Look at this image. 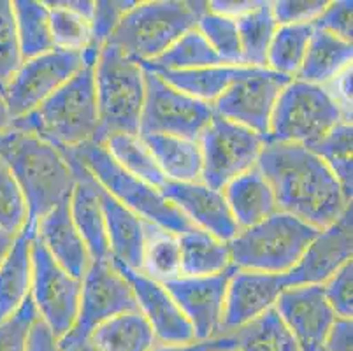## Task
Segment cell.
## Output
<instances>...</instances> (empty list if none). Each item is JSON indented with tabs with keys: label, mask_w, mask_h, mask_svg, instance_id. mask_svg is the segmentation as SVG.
<instances>
[{
	"label": "cell",
	"mask_w": 353,
	"mask_h": 351,
	"mask_svg": "<svg viewBox=\"0 0 353 351\" xmlns=\"http://www.w3.org/2000/svg\"><path fill=\"white\" fill-rule=\"evenodd\" d=\"M12 241H14V237L9 236V234H6V232L0 230V262L4 260L6 253H8L9 248L12 246Z\"/></svg>",
	"instance_id": "cell-53"
},
{
	"label": "cell",
	"mask_w": 353,
	"mask_h": 351,
	"mask_svg": "<svg viewBox=\"0 0 353 351\" xmlns=\"http://www.w3.org/2000/svg\"><path fill=\"white\" fill-rule=\"evenodd\" d=\"M150 351H234V341L229 334H220V336L211 337V339H195L192 343H157Z\"/></svg>",
	"instance_id": "cell-48"
},
{
	"label": "cell",
	"mask_w": 353,
	"mask_h": 351,
	"mask_svg": "<svg viewBox=\"0 0 353 351\" xmlns=\"http://www.w3.org/2000/svg\"><path fill=\"white\" fill-rule=\"evenodd\" d=\"M62 151L78 160L111 197L136 212L146 223L157 225L174 236H181L194 227L178 208L163 197L160 190L121 169L102 144L86 143Z\"/></svg>",
	"instance_id": "cell-6"
},
{
	"label": "cell",
	"mask_w": 353,
	"mask_h": 351,
	"mask_svg": "<svg viewBox=\"0 0 353 351\" xmlns=\"http://www.w3.org/2000/svg\"><path fill=\"white\" fill-rule=\"evenodd\" d=\"M353 323L352 318H336L322 344L323 351H352Z\"/></svg>",
	"instance_id": "cell-49"
},
{
	"label": "cell",
	"mask_w": 353,
	"mask_h": 351,
	"mask_svg": "<svg viewBox=\"0 0 353 351\" xmlns=\"http://www.w3.org/2000/svg\"><path fill=\"white\" fill-rule=\"evenodd\" d=\"M144 232H146V241H144L141 272L159 283L179 278L181 276V251H179L178 236L146 221H144Z\"/></svg>",
	"instance_id": "cell-36"
},
{
	"label": "cell",
	"mask_w": 353,
	"mask_h": 351,
	"mask_svg": "<svg viewBox=\"0 0 353 351\" xmlns=\"http://www.w3.org/2000/svg\"><path fill=\"white\" fill-rule=\"evenodd\" d=\"M88 341L99 351H150L157 344L152 327L139 311L111 318L95 328Z\"/></svg>",
	"instance_id": "cell-30"
},
{
	"label": "cell",
	"mask_w": 353,
	"mask_h": 351,
	"mask_svg": "<svg viewBox=\"0 0 353 351\" xmlns=\"http://www.w3.org/2000/svg\"><path fill=\"white\" fill-rule=\"evenodd\" d=\"M288 283L285 274H268L237 269L227 286L221 332H232L274 308Z\"/></svg>",
	"instance_id": "cell-20"
},
{
	"label": "cell",
	"mask_w": 353,
	"mask_h": 351,
	"mask_svg": "<svg viewBox=\"0 0 353 351\" xmlns=\"http://www.w3.org/2000/svg\"><path fill=\"white\" fill-rule=\"evenodd\" d=\"M0 162L20 185L28 205V232L57 205L70 199L76 172L65 154L32 132L9 127L0 132Z\"/></svg>",
	"instance_id": "cell-2"
},
{
	"label": "cell",
	"mask_w": 353,
	"mask_h": 351,
	"mask_svg": "<svg viewBox=\"0 0 353 351\" xmlns=\"http://www.w3.org/2000/svg\"><path fill=\"white\" fill-rule=\"evenodd\" d=\"M353 265L352 262L345 263L341 269L323 283L325 297L336 317L352 318L353 314Z\"/></svg>",
	"instance_id": "cell-44"
},
{
	"label": "cell",
	"mask_w": 353,
	"mask_h": 351,
	"mask_svg": "<svg viewBox=\"0 0 353 351\" xmlns=\"http://www.w3.org/2000/svg\"><path fill=\"white\" fill-rule=\"evenodd\" d=\"M83 67H86L83 51L57 48L41 57L25 60L0 92L12 120L23 118L39 108L48 97L62 88Z\"/></svg>",
	"instance_id": "cell-12"
},
{
	"label": "cell",
	"mask_w": 353,
	"mask_h": 351,
	"mask_svg": "<svg viewBox=\"0 0 353 351\" xmlns=\"http://www.w3.org/2000/svg\"><path fill=\"white\" fill-rule=\"evenodd\" d=\"M139 311L136 295L127 279L109 260H92L81 279L79 311L72 330L60 339V344L88 341L95 328L125 313Z\"/></svg>",
	"instance_id": "cell-11"
},
{
	"label": "cell",
	"mask_w": 353,
	"mask_h": 351,
	"mask_svg": "<svg viewBox=\"0 0 353 351\" xmlns=\"http://www.w3.org/2000/svg\"><path fill=\"white\" fill-rule=\"evenodd\" d=\"M99 134L102 144L114 134L139 135L144 106V69L113 46H104L94 67Z\"/></svg>",
	"instance_id": "cell-7"
},
{
	"label": "cell",
	"mask_w": 353,
	"mask_h": 351,
	"mask_svg": "<svg viewBox=\"0 0 353 351\" xmlns=\"http://www.w3.org/2000/svg\"><path fill=\"white\" fill-rule=\"evenodd\" d=\"M178 241L181 251V276H214L232 265L227 243H221L201 228L192 227L178 236Z\"/></svg>",
	"instance_id": "cell-29"
},
{
	"label": "cell",
	"mask_w": 353,
	"mask_h": 351,
	"mask_svg": "<svg viewBox=\"0 0 353 351\" xmlns=\"http://www.w3.org/2000/svg\"><path fill=\"white\" fill-rule=\"evenodd\" d=\"M23 63L12 2L0 0V92Z\"/></svg>",
	"instance_id": "cell-42"
},
{
	"label": "cell",
	"mask_w": 353,
	"mask_h": 351,
	"mask_svg": "<svg viewBox=\"0 0 353 351\" xmlns=\"http://www.w3.org/2000/svg\"><path fill=\"white\" fill-rule=\"evenodd\" d=\"M12 11L23 62L54 50L48 4L34 0H18L12 2Z\"/></svg>",
	"instance_id": "cell-33"
},
{
	"label": "cell",
	"mask_w": 353,
	"mask_h": 351,
	"mask_svg": "<svg viewBox=\"0 0 353 351\" xmlns=\"http://www.w3.org/2000/svg\"><path fill=\"white\" fill-rule=\"evenodd\" d=\"M353 58L352 43L330 32L314 28L303 66L295 79L311 85L325 86L350 69Z\"/></svg>",
	"instance_id": "cell-26"
},
{
	"label": "cell",
	"mask_w": 353,
	"mask_h": 351,
	"mask_svg": "<svg viewBox=\"0 0 353 351\" xmlns=\"http://www.w3.org/2000/svg\"><path fill=\"white\" fill-rule=\"evenodd\" d=\"M236 23L245 66L265 69L269 46L278 28L271 2H256L255 8L236 18Z\"/></svg>",
	"instance_id": "cell-32"
},
{
	"label": "cell",
	"mask_w": 353,
	"mask_h": 351,
	"mask_svg": "<svg viewBox=\"0 0 353 351\" xmlns=\"http://www.w3.org/2000/svg\"><path fill=\"white\" fill-rule=\"evenodd\" d=\"M316 351H323V350H322V348H320V350H316Z\"/></svg>",
	"instance_id": "cell-54"
},
{
	"label": "cell",
	"mask_w": 353,
	"mask_h": 351,
	"mask_svg": "<svg viewBox=\"0 0 353 351\" xmlns=\"http://www.w3.org/2000/svg\"><path fill=\"white\" fill-rule=\"evenodd\" d=\"M274 309L294 334L301 351L320 350L338 318L327 301L323 285L288 286L278 297Z\"/></svg>",
	"instance_id": "cell-16"
},
{
	"label": "cell",
	"mask_w": 353,
	"mask_h": 351,
	"mask_svg": "<svg viewBox=\"0 0 353 351\" xmlns=\"http://www.w3.org/2000/svg\"><path fill=\"white\" fill-rule=\"evenodd\" d=\"M99 197L104 212L111 260L128 269L143 270L144 241H146L144 221L136 212L111 197L101 185H99Z\"/></svg>",
	"instance_id": "cell-23"
},
{
	"label": "cell",
	"mask_w": 353,
	"mask_h": 351,
	"mask_svg": "<svg viewBox=\"0 0 353 351\" xmlns=\"http://www.w3.org/2000/svg\"><path fill=\"white\" fill-rule=\"evenodd\" d=\"M108 153L114 159V162L132 174L136 178L143 179L144 183L152 185L153 188L162 190L167 183V178L160 170L159 163L155 162L153 154L150 153L139 135L114 134L102 143Z\"/></svg>",
	"instance_id": "cell-35"
},
{
	"label": "cell",
	"mask_w": 353,
	"mask_h": 351,
	"mask_svg": "<svg viewBox=\"0 0 353 351\" xmlns=\"http://www.w3.org/2000/svg\"><path fill=\"white\" fill-rule=\"evenodd\" d=\"M221 192L239 230L253 227L278 212L274 192L256 167L232 179Z\"/></svg>",
	"instance_id": "cell-24"
},
{
	"label": "cell",
	"mask_w": 353,
	"mask_h": 351,
	"mask_svg": "<svg viewBox=\"0 0 353 351\" xmlns=\"http://www.w3.org/2000/svg\"><path fill=\"white\" fill-rule=\"evenodd\" d=\"M236 270L237 267L230 265L220 274L199 276V278L179 276L162 283L183 314L190 321L195 339L202 341L220 336L227 286Z\"/></svg>",
	"instance_id": "cell-15"
},
{
	"label": "cell",
	"mask_w": 353,
	"mask_h": 351,
	"mask_svg": "<svg viewBox=\"0 0 353 351\" xmlns=\"http://www.w3.org/2000/svg\"><path fill=\"white\" fill-rule=\"evenodd\" d=\"M274 192L278 211L323 230L350 208V201L330 167L301 144L265 143L256 162Z\"/></svg>",
	"instance_id": "cell-1"
},
{
	"label": "cell",
	"mask_w": 353,
	"mask_h": 351,
	"mask_svg": "<svg viewBox=\"0 0 353 351\" xmlns=\"http://www.w3.org/2000/svg\"><path fill=\"white\" fill-rule=\"evenodd\" d=\"M94 67H83L39 108L23 118L12 120L11 127L32 132L59 150H74L86 143H95L99 109Z\"/></svg>",
	"instance_id": "cell-3"
},
{
	"label": "cell",
	"mask_w": 353,
	"mask_h": 351,
	"mask_svg": "<svg viewBox=\"0 0 353 351\" xmlns=\"http://www.w3.org/2000/svg\"><path fill=\"white\" fill-rule=\"evenodd\" d=\"M352 9L353 4L348 0L329 2L322 14L313 21V27L319 30L330 32V34L338 35L339 39L352 43Z\"/></svg>",
	"instance_id": "cell-47"
},
{
	"label": "cell",
	"mask_w": 353,
	"mask_h": 351,
	"mask_svg": "<svg viewBox=\"0 0 353 351\" xmlns=\"http://www.w3.org/2000/svg\"><path fill=\"white\" fill-rule=\"evenodd\" d=\"M28 221V205L20 185L0 162V230L16 237Z\"/></svg>",
	"instance_id": "cell-41"
},
{
	"label": "cell",
	"mask_w": 353,
	"mask_h": 351,
	"mask_svg": "<svg viewBox=\"0 0 353 351\" xmlns=\"http://www.w3.org/2000/svg\"><path fill=\"white\" fill-rule=\"evenodd\" d=\"M313 32V23L278 25L269 46L268 69L294 79L303 66Z\"/></svg>",
	"instance_id": "cell-37"
},
{
	"label": "cell",
	"mask_w": 353,
	"mask_h": 351,
	"mask_svg": "<svg viewBox=\"0 0 353 351\" xmlns=\"http://www.w3.org/2000/svg\"><path fill=\"white\" fill-rule=\"evenodd\" d=\"M227 334L232 337L234 351H301L299 343L274 308Z\"/></svg>",
	"instance_id": "cell-31"
},
{
	"label": "cell",
	"mask_w": 353,
	"mask_h": 351,
	"mask_svg": "<svg viewBox=\"0 0 353 351\" xmlns=\"http://www.w3.org/2000/svg\"><path fill=\"white\" fill-rule=\"evenodd\" d=\"M34 236V232L23 228L0 262V321L14 313L30 295Z\"/></svg>",
	"instance_id": "cell-25"
},
{
	"label": "cell",
	"mask_w": 353,
	"mask_h": 351,
	"mask_svg": "<svg viewBox=\"0 0 353 351\" xmlns=\"http://www.w3.org/2000/svg\"><path fill=\"white\" fill-rule=\"evenodd\" d=\"M30 297L41 321L57 339L72 330L79 311L81 281L65 272L37 237L32 239Z\"/></svg>",
	"instance_id": "cell-13"
},
{
	"label": "cell",
	"mask_w": 353,
	"mask_h": 351,
	"mask_svg": "<svg viewBox=\"0 0 353 351\" xmlns=\"http://www.w3.org/2000/svg\"><path fill=\"white\" fill-rule=\"evenodd\" d=\"M197 30L206 37L210 46L216 51V54L225 66H245L236 19L229 18V16L216 14V12L210 11V8H208V11L202 12L201 18H199Z\"/></svg>",
	"instance_id": "cell-39"
},
{
	"label": "cell",
	"mask_w": 353,
	"mask_h": 351,
	"mask_svg": "<svg viewBox=\"0 0 353 351\" xmlns=\"http://www.w3.org/2000/svg\"><path fill=\"white\" fill-rule=\"evenodd\" d=\"M27 351H62L59 339L53 336L50 328L41 321V318L34 323L28 339Z\"/></svg>",
	"instance_id": "cell-50"
},
{
	"label": "cell",
	"mask_w": 353,
	"mask_h": 351,
	"mask_svg": "<svg viewBox=\"0 0 353 351\" xmlns=\"http://www.w3.org/2000/svg\"><path fill=\"white\" fill-rule=\"evenodd\" d=\"M329 2L322 0H280L272 2V14L278 25H295V23H313L327 8Z\"/></svg>",
	"instance_id": "cell-46"
},
{
	"label": "cell",
	"mask_w": 353,
	"mask_h": 351,
	"mask_svg": "<svg viewBox=\"0 0 353 351\" xmlns=\"http://www.w3.org/2000/svg\"><path fill=\"white\" fill-rule=\"evenodd\" d=\"M35 237L43 243L54 262L72 278L81 281L92 259L70 217L69 201L57 205L37 221Z\"/></svg>",
	"instance_id": "cell-22"
},
{
	"label": "cell",
	"mask_w": 353,
	"mask_h": 351,
	"mask_svg": "<svg viewBox=\"0 0 353 351\" xmlns=\"http://www.w3.org/2000/svg\"><path fill=\"white\" fill-rule=\"evenodd\" d=\"M144 106L139 121L143 135H174L199 141L204 128L213 120L214 109L187 93L167 85L155 72L144 69Z\"/></svg>",
	"instance_id": "cell-10"
},
{
	"label": "cell",
	"mask_w": 353,
	"mask_h": 351,
	"mask_svg": "<svg viewBox=\"0 0 353 351\" xmlns=\"http://www.w3.org/2000/svg\"><path fill=\"white\" fill-rule=\"evenodd\" d=\"M50 21L57 50L85 51L92 43V21L67 8L63 2H50Z\"/></svg>",
	"instance_id": "cell-40"
},
{
	"label": "cell",
	"mask_w": 353,
	"mask_h": 351,
	"mask_svg": "<svg viewBox=\"0 0 353 351\" xmlns=\"http://www.w3.org/2000/svg\"><path fill=\"white\" fill-rule=\"evenodd\" d=\"M146 70H194L206 69V67L225 66L218 57L216 51L210 46L206 37L197 30V27L188 30L187 34L172 44L165 53L152 62L139 63Z\"/></svg>",
	"instance_id": "cell-34"
},
{
	"label": "cell",
	"mask_w": 353,
	"mask_h": 351,
	"mask_svg": "<svg viewBox=\"0 0 353 351\" xmlns=\"http://www.w3.org/2000/svg\"><path fill=\"white\" fill-rule=\"evenodd\" d=\"M319 234V228L278 211L227 243L230 263L241 270L288 274Z\"/></svg>",
	"instance_id": "cell-5"
},
{
	"label": "cell",
	"mask_w": 353,
	"mask_h": 351,
	"mask_svg": "<svg viewBox=\"0 0 353 351\" xmlns=\"http://www.w3.org/2000/svg\"><path fill=\"white\" fill-rule=\"evenodd\" d=\"M199 144L202 151L201 181L221 192L232 179L255 169L265 139L214 112L199 137Z\"/></svg>",
	"instance_id": "cell-9"
},
{
	"label": "cell",
	"mask_w": 353,
	"mask_h": 351,
	"mask_svg": "<svg viewBox=\"0 0 353 351\" xmlns=\"http://www.w3.org/2000/svg\"><path fill=\"white\" fill-rule=\"evenodd\" d=\"M62 153L69 159L74 172H76V185H74L69 199L70 217H72L74 225L78 228L81 239L85 241L90 259L109 260L111 253H109L104 212H102L101 197H99V183L78 160H74L65 151Z\"/></svg>",
	"instance_id": "cell-21"
},
{
	"label": "cell",
	"mask_w": 353,
	"mask_h": 351,
	"mask_svg": "<svg viewBox=\"0 0 353 351\" xmlns=\"http://www.w3.org/2000/svg\"><path fill=\"white\" fill-rule=\"evenodd\" d=\"M292 77L281 76L271 69L250 67L248 72L234 81L213 104L216 114L255 134L268 137L271 114L276 101Z\"/></svg>",
	"instance_id": "cell-14"
},
{
	"label": "cell",
	"mask_w": 353,
	"mask_h": 351,
	"mask_svg": "<svg viewBox=\"0 0 353 351\" xmlns=\"http://www.w3.org/2000/svg\"><path fill=\"white\" fill-rule=\"evenodd\" d=\"M353 232L352 205L338 220L320 230L307 246L297 265L285 274L288 286L323 285L329 281L345 263L352 262Z\"/></svg>",
	"instance_id": "cell-18"
},
{
	"label": "cell",
	"mask_w": 353,
	"mask_h": 351,
	"mask_svg": "<svg viewBox=\"0 0 353 351\" xmlns=\"http://www.w3.org/2000/svg\"><path fill=\"white\" fill-rule=\"evenodd\" d=\"M141 141L153 154L167 181H201L202 151L199 141L181 139L174 135H143Z\"/></svg>",
	"instance_id": "cell-27"
},
{
	"label": "cell",
	"mask_w": 353,
	"mask_h": 351,
	"mask_svg": "<svg viewBox=\"0 0 353 351\" xmlns=\"http://www.w3.org/2000/svg\"><path fill=\"white\" fill-rule=\"evenodd\" d=\"M11 123H12V118L8 111V106H6L2 95H0V132L11 127Z\"/></svg>",
	"instance_id": "cell-52"
},
{
	"label": "cell",
	"mask_w": 353,
	"mask_h": 351,
	"mask_svg": "<svg viewBox=\"0 0 353 351\" xmlns=\"http://www.w3.org/2000/svg\"><path fill=\"white\" fill-rule=\"evenodd\" d=\"M130 6L132 4H123V2H95L94 16H92V43L88 48L101 51L117 28L121 14Z\"/></svg>",
	"instance_id": "cell-45"
},
{
	"label": "cell",
	"mask_w": 353,
	"mask_h": 351,
	"mask_svg": "<svg viewBox=\"0 0 353 351\" xmlns=\"http://www.w3.org/2000/svg\"><path fill=\"white\" fill-rule=\"evenodd\" d=\"M206 4L199 2H143L132 4L121 14L105 46L137 63L152 62L165 53L181 35L197 27Z\"/></svg>",
	"instance_id": "cell-4"
},
{
	"label": "cell",
	"mask_w": 353,
	"mask_h": 351,
	"mask_svg": "<svg viewBox=\"0 0 353 351\" xmlns=\"http://www.w3.org/2000/svg\"><path fill=\"white\" fill-rule=\"evenodd\" d=\"M60 350L62 351H99L94 344L90 343V341H83V343H76V344H60Z\"/></svg>",
	"instance_id": "cell-51"
},
{
	"label": "cell",
	"mask_w": 353,
	"mask_h": 351,
	"mask_svg": "<svg viewBox=\"0 0 353 351\" xmlns=\"http://www.w3.org/2000/svg\"><path fill=\"white\" fill-rule=\"evenodd\" d=\"M160 192L194 227L208 232L221 243H229L237 236L239 227L220 190L210 188L202 181H167Z\"/></svg>",
	"instance_id": "cell-19"
},
{
	"label": "cell",
	"mask_w": 353,
	"mask_h": 351,
	"mask_svg": "<svg viewBox=\"0 0 353 351\" xmlns=\"http://www.w3.org/2000/svg\"><path fill=\"white\" fill-rule=\"evenodd\" d=\"M248 70L250 67L245 66H220L194 70H150V72H155L172 88L213 106L225 93V90Z\"/></svg>",
	"instance_id": "cell-28"
},
{
	"label": "cell",
	"mask_w": 353,
	"mask_h": 351,
	"mask_svg": "<svg viewBox=\"0 0 353 351\" xmlns=\"http://www.w3.org/2000/svg\"><path fill=\"white\" fill-rule=\"evenodd\" d=\"M352 139L353 128L352 123H339L323 137L320 143L313 144L310 150L319 154L320 159L330 167L334 176L338 178L339 185L343 186L345 193L352 199L353 188V169H352Z\"/></svg>",
	"instance_id": "cell-38"
},
{
	"label": "cell",
	"mask_w": 353,
	"mask_h": 351,
	"mask_svg": "<svg viewBox=\"0 0 353 351\" xmlns=\"http://www.w3.org/2000/svg\"><path fill=\"white\" fill-rule=\"evenodd\" d=\"M37 320L39 313L28 295L14 313L0 321V351H27L32 327Z\"/></svg>",
	"instance_id": "cell-43"
},
{
	"label": "cell",
	"mask_w": 353,
	"mask_h": 351,
	"mask_svg": "<svg viewBox=\"0 0 353 351\" xmlns=\"http://www.w3.org/2000/svg\"><path fill=\"white\" fill-rule=\"evenodd\" d=\"M113 265L132 288L139 305V313L152 327L157 343L181 344L195 341V332L190 321L183 314L162 283L155 281L141 270L128 269L118 262H113Z\"/></svg>",
	"instance_id": "cell-17"
},
{
	"label": "cell",
	"mask_w": 353,
	"mask_h": 351,
	"mask_svg": "<svg viewBox=\"0 0 353 351\" xmlns=\"http://www.w3.org/2000/svg\"><path fill=\"white\" fill-rule=\"evenodd\" d=\"M343 123V111L325 86L292 79L276 101L265 143L311 148Z\"/></svg>",
	"instance_id": "cell-8"
}]
</instances>
